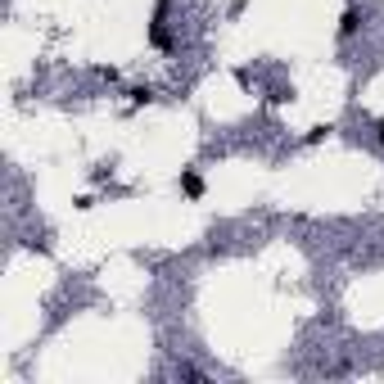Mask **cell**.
<instances>
[{
	"instance_id": "cell-1",
	"label": "cell",
	"mask_w": 384,
	"mask_h": 384,
	"mask_svg": "<svg viewBox=\"0 0 384 384\" xmlns=\"http://www.w3.org/2000/svg\"><path fill=\"white\" fill-rule=\"evenodd\" d=\"M149 45L154 50H172V27H168V0H158V9H154V23H149Z\"/></svg>"
},
{
	"instance_id": "cell-6",
	"label": "cell",
	"mask_w": 384,
	"mask_h": 384,
	"mask_svg": "<svg viewBox=\"0 0 384 384\" xmlns=\"http://www.w3.org/2000/svg\"><path fill=\"white\" fill-rule=\"evenodd\" d=\"M376 136H380V145H384V122H380V127H376Z\"/></svg>"
},
{
	"instance_id": "cell-5",
	"label": "cell",
	"mask_w": 384,
	"mask_h": 384,
	"mask_svg": "<svg viewBox=\"0 0 384 384\" xmlns=\"http://www.w3.org/2000/svg\"><path fill=\"white\" fill-rule=\"evenodd\" d=\"M325 136H330V127H312L307 131V145H316V140H325Z\"/></svg>"
},
{
	"instance_id": "cell-4",
	"label": "cell",
	"mask_w": 384,
	"mask_h": 384,
	"mask_svg": "<svg viewBox=\"0 0 384 384\" xmlns=\"http://www.w3.org/2000/svg\"><path fill=\"white\" fill-rule=\"evenodd\" d=\"M149 100H154L149 86H136V91H131V104H149Z\"/></svg>"
},
{
	"instance_id": "cell-3",
	"label": "cell",
	"mask_w": 384,
	"mask_h": 384,
	"mask_svg": "<svg viewBox=\"0 0 384 384\" xmlns=\"http://www.w3.org/2000/svg\"><path fill=\"white\" fill-rule=\"evenodd\" d=\"M181 195L186 199H204V177H199V172H181Z\"/></svg>"
},
{
	"instance_id": "cell-2",
	"label": "cell",
	"mask_w": 384,
	"mask_h": 384,
	"mask_svg": "<svg viewBox=\"0 0 384 384\" xmlns=\"http://www.w3.org/2000/svg\"><path fill=\"white\" fill-rule=\"evenodd\" d=\"M362 23H367V18H362V9H344V18H339V36H344V41H348V36H357V32H362Z\"/></svg>"
}]
</instances>
